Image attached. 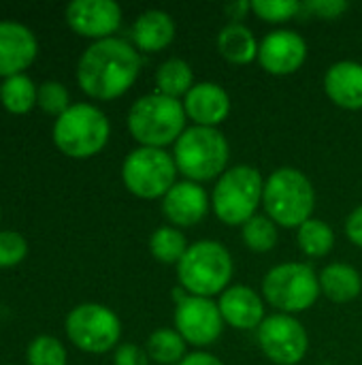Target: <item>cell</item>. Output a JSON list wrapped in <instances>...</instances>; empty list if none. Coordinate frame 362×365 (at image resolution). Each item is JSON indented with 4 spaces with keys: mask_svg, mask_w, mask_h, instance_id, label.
Masks as SVG:
<instances>
[{
    "mask_svg": "<svg viewBox=\"0 0 362 365\" xmlns=\"http://www.w3.org/2000/svg\"><path fill=\"white\" fill-rule=\"evenodd\" d=\"M243 242L254 252H269L277 246V225L262 214H256L241 227Z\"/></svg>",
    "mask_w": 362,
    "mask_h": 365,
    "instance_id": "cell-28",
    "label": "cell"
},
{
    "mask_svg": "<svg viewBox=\"0 0 362 365\" xmlns=\"http://www.w3.org/2000/svg\"><path fill=\"white\" fill-rule=\"evenodd\" d=\"M258 41L243 24H226L218 34V51L230 64H250L258 58Z\"/></svg>",
    "mask_w": 362,
    "mask_h": 365,
    "instance_id": "cell-22",
    "label": "cell"
},
{
    "mask_svg": "<svg viewBox=\"0 0 362 365\" xmlns=\"http://www.w3.org/2000/svg\"><path fill=\"white\" fill-rule=\"evenodd\" d=\"M181 103H183L186 115L194 122V126L218 128V124H222L230 113L228 92L213 81L194 83Z\"/></svg>",
    "mask_w": 362,
    "mask_h": 365,
    "instance_id": "cell-17",
    "label": "cell"
},
{
    "mask_svg": "<svg viewBox=\"0 0 362 365\" xmlns=\"http://www.w3.org/2000/svg\"><path fill=\"white\" fill-rule=\"evenodd\" d=\"M186 340L175 329H158L147 338V355L160 365H179L186 359Z\"/></svg>",
    "mask_w": 362,
    "mask_h": 365,
    "instance_id": "cell-26",
    "label": "cell"
},
{
    "mask_svg": "<svg viewBox=\"0 0 362 365\" xmlns=\"http://www.w3.org/2000/svg\"><path fill=\"white\" fill-rule=\"evenodd\" d=\"M346 235L354 246L362 248V205H358L346 220Z\"/></svg>",
    "mask_w": 362,
    "mask_h": 365,
    "instance_id": "cell-35",
    "label": "cell"
},
{
    "mask_svg": "<svg viewBox=\"0 0 362 365\" xmlns=\"http://www.w3.org/2000/svg\"><path fill=\"white\" fill-rule=\"evenodd\" d=\"M141 73L139 51L115 36L94 41L79 58L77 81L81 90L98 101H113L126 94Z\"/></svg>",
    "mask_w": 362,
    "mask_h": 365,
    "instance_id": "cell-1",
    "label": "cell"
},
{
    "mask_svg": "<svg viewBox=\"0 0 362 365\" xmlns=\"http://www.w3.org/2000/svg\"><path fill=\"white\" fill-rule=\"evenodd\" d=\"M177 278L188 295L213 297L224 293L230 284L233 257L213 240L190 244L188 252L177 263Z\"/></svg>",
    "mask_w": 362,
    "mask_h": 365,
    "instance_id": "cell-5",
    "label": "cell"
},
{
    "mask_svg": "<svg viewBox=\"0 0 362 365\" xmlns=\"http://www.w3.org/2000/svg\"><path fill=\"white\" fill-rule=\"evenodd\" d=\"M188 242L186 235L177 227H160L151 233L149 237V252L156 261L166 263V265H177L183 255L188 252Z\"/></svg>",
    "mask_w": 362,
    "mask_h": 365,
    "instance_id": "cell-25",
    "label": "cell"
},
{
    "mask_svg": "<svg viewBox=\"0 0 362 365\" xmlns=\"http://www.w3.org/2000/svg\"><path fill=\"white\" fill-rule=\"evenodd\" d=\"M297 242H299V248L303 250V255L318 259V257H326L333 250L335 233L324 220L309 218L305 225L299 227Z\"/></svg>",
    "mask_w": 362,
    "mask_h": 365,
    "instance_id": "cell-27",
    "label": "cell"
},
{
    "mask_svg": "<svg viewBox=\"0 0 362 365\" xmlns=\"http://www.w3.org/2000/svg\"><path fill=\"white\" fill-rule=\"evenodd\" d=\"M175 331L192 346L213 344L224 329V319L215 302L209 297L186 295L175 308Z\"/></svg>",
    "mask_w": 362,
    "mask_h": 365,
    "instance_id": "cell-12",
    "label": "cell"
},
{
    "mask_svg": "<svg viewBox=\"0 0 362 365\" xmlns=\"http://www.w3.org/2000/svg\"><path fill=\"white\" fill-rule=\"evenodd\" d=\"M230 158V148L226 137L218 128L190 126L177 139L173 150V160L177 171L190 182H209L226 171Z\"/></svg>",
    "mask_w": 362,
    "mask_h": 365,
    "instance_id": "cell-4",
    "label": "cell"
},
{
    "mask_svg": "<svg viewBox=\"0 0 362 365\" xmlns=\"http://www.w3.org/2000/svg\"><path fill=\"white\" fill-rule=\"evenodd\" d=\"M265 180L252 165H237L226 169L211 192V207L215 216L228 227H243L256 216L262 203Z\"/></svg>",
    "mask_w": 362,
    "mask_h": 365,
    "instance_id": "cell-6",
    "label": "cell"
},
{
    "mask_svg": "<svg viewBox=\"0 0 362 365\" xmlns=\"http://www.w3.org/2000/svg\"><path fill=\"white\" fill-rule=\"evenodd\" d=\"M28 255V242L17 231H0V267H13Z\"/></svg>",
    "mask_w": 362,
    "mask_h": 365,
    "instance_id": "cell-32",
    "label": "cell"
},
{
    "mask_svg": "<svg viewBox=\"0 0 362 365\" xmlns=\"http://www.w3.org/2000/svg\"><path fill=\"white\" fill-rule=\"evenodd\" d=\"M186 109L179 98L164 96L160 92L145 94L128 111V130L141 148L164 150L186 130Z\"/></svg>",
    "mask_w": 362,
    "mask_h": 365,
    "instance_id": "cell-2",
    "label": "cell"
},
{
    "mask_svg": "<svg viewBox=\"0 0 362 365\" xmlns=\"http://www.w3.org/2000/svg\"><path fill=\"white\" fill-rule=\"evenodd\" d=\"M307 60V43L294 30H273L258 47L260 66L277 77L297 73Z\"/></svg>",
    "mask_w": 362,
    "mask_h": 365,
    "instance_id": "cell-13",
    "label": "cell"
},
{
    "mask_svg": "<svg viewBox=\"0 0 362 365\" xmlns=\"http://www.w3.org/2000/svg\"><path fill=\"white\" fill-rule=\"evenodd\" d=\"M36 90L34 81L23 73L6 77L0 83V103L11 113H28L36 105Z\"/></svg>",
    "mask_w": 362,
    "mask_h": 365,
    "instance_id": "cell-24",
    "label": "cell"
},
{
    "mask_svg": "<svg viewBox=\"0 0 362 365\" xmlns=\"http://www.w3.org/2000/svg\"><path fill=\"white\" fill-rule=\"evenodd\" d=\"M218 308L222 312V319L226 325H230L233 329H258L262 325L265 317V304L260 299V295L245 284H237V287H228L218 302Z\"/></svg>",
    "mask_w": 362,
    "mask_h": 365,
    "instance_id": "cell-18",
    "label": "cell"
},
{
    "mask_svg": "<svg viewBox=\"0 0 362 365\" xmlns=\"http://www.w3.org/2000/svg\"><path fill=\"white\" fill-rule=\"evenodd\" d=\"M262 205L275 225L299 229L314 214L316 190L303 171L294 167H282L265 180Z\"/></svg>",
    "mask_w": 362,
    "mask_h": 365,
    "instance_id": "cell-3",
    "label": "cell"
},
{
    "mask_svg": "<svg viewBox=\"0 0 362 365\" xmlns=\"http://www.w3.org/2000/svg\"><path fill=\"white\" fill-rule=\"evenodd\" d=\"M36 105L55 118H60L70 107V94L60 81H43L36 90Z\"/></svg>",
    "mask_w": 362,
    "mask_h": 365,
    "instance_id": "cell-31",
    "label": "cell"
},
{
    "mask_svg": "<svg viewBox=\"0 0 362 365\" xmlns=\"http://www.w3.org/2000/svg\"><path fill=\"white\" fill-rule=\"evenodd\" d=\"M156 86H158V92L164 96H171V98L186 96L194 86L192 66L181 58H171L162 62L156 71Z\"/></svg>",
    "mask_w": 362,
    "mask_h": 365,
    "instance_id": "cell-23",
    "label": "cell"
},
{
    "mask_svg": "<svg viewBox=\"0 0 362 365\" xmlns=\"http://www.w3.org/2000/svg\"><path fill=\"white\" fill-rule=\"evenodd\" d=\"M175 38V21L166 11L149 9L132 24V41L141 51L154 53L166 49Z\"/></svg>",
    "mask_w": 362,
    "mask_h": 365,
    "instance_id": "cell-20",
    "label": "cell"
},
{
    "mask_svg": "<svg viewBox=\"0 0 362 365\" xmlns=\"http://www.w3.org/2000/svg\"><path fill=\"white\" fill-rule=\"evenodd\" d=\"M265 299L282 314H299L320 297V280L305 263H282L267 272L262 280Z\"/></svg>",
    "mask_w": 362,
    "mask_h": 365,
    "instance_id": "cell-8",
    "label": "cell"
},
{
    "mask_svg": "<svg viewBox=\"0 0 362 365\" xmlns=\"http://www.w3.org/2000/svg\"><path fill=\"white\" fill-rule=\"evenodd\" d=\"M109 133V120L98 107L90 103H77L55 120L53 143L70 158H90L107 145Z\"/></svg>",
    "mask_w": 362,
    "mask_h": 365,
    "instance_id": "cell-7",
    "label": "cell"
},
{
    "mask_svg": "<svg viewBox=\"0 0 362 365\" xmlns=\"http://www.w3.org/2000/svg\"><path fill=\"white\" fill-rule=\"evenodd\" d=\"M113 365H149V355L137 344H119L113 355Z\"/></svg>",
    "mask_w": 362,
    "mask_h": 365,
    "instance_id": "cell-34",
    "label": "cell"
},
{
    "mask_svg": "<svg viewBox=\"0 0 362 365\" xmlns=\"http://www.w3.org/2000/svg\"><path fill=\"white\" fill-rule=\"evenodd\" d=\"M252 11V2L247 0H237V2H230L224 6V13L233 19V24H241V19Z\"/></svg>",
    "mask_w": 362,
    "mask_h": 365,
    "instance_id": "cell-36",
    "label": "cell"
},
{
    "mask_svg": "<svg viewBox=\"0 0 362 365\" xmlns=\"http://www.w3.org/2000/svg\"><path fill=\"white\" fill-rule=\"evenodd\" d=\"M326 96L341 109H362V64L354 60L335 62L324 75Z\"/></svg>",
    "mask_w": 362,
    "mask_h": 365,
    "instance_id": "cell-19",
    "label": "cell"
},
{
    "mask_svg": "<svg viewBox=\"0 0 362 365\" xmlns=\"http://www.w3.org/2000/svg\"><path fill=\"white\" fill-rule=\"evenodd\" d=\"M38 43L34 32L19 21H0V75L13 77L23 73L36 58Z\"/></svg>",
    "mask_w": 362,
    "mask_h": 365,
    "instance_id": "cell-15",
    "label": "cell"
},
{
    "mask_svg": "<svg viewBox=\"0 0 362 365\" xmlns=\"http://www.w3.org/2000/svg\"><path fill=\"white\" fill-rule=\"evenodd\" d=\"M28 365H66V349L53 336H36L28 346Z\"/></svg>",
    "mask_w": 362,
    "mask_h": 365,
    "instance_id": "cell-29",
    "label": "cell"
},
{
    "mask_svg": "<svg viewBox=\"0 0 362 365\" xmlns=\"http://www.w3.org/2000/svg\"><path fill=\"white\" fill-rule=\"evenodd\" d=\"M68 26L87 38H109L122 24V9L113 0H73L66 6Z\"/></svg>",
    "mask_w": 362,
    "mask_h": 365,
    "instance_id": "cell-14",
    "label": "cell"
},
{
    "mask_svg": "<svg viewBox=\"0 0 362 365\" xmlns=\"http://www.w3.org/2000/svg\"><path fill=\"white\" fill-rule=\"evenodd\" d=\"M177 165L166 150L137 148L122 165L124 186L139 199L164 197L177 182Z\"/></svg>",
    "mask_w": 362,
    "mask_h": 365,
    "instance_id": "cell-9",
    "label": "cell"
},
{
    "mask_svg": "<svg viewBox=\"0 0 362 365\" xmlns=\"http://www.w3.org/2000/svg\"><path fill=\"white\" fill-rule=\"evenodd\" d=\"M260 351L277 365L301 364L309 349L305 327L292 314H273L256 329Z\"/></svg>",
    "mask_w": 362,
    "mask_h": 365,
    "instance_id": "cell-11",
    "label": "cell"
},
{
    "mask_svg": "<svg viewBox=\"0 0 362 365\" xmlns=\"http://www.w3.org/2000/svg\"><path fill=\"white\" fill-rule=\"evenodd\" d=\"M350 9V4L346 0H309L303 2V11L320 17V19H335L339 15H344Z\"/></svg>",
    "mask_w": 362,
    "mask_h": 365,
    "instance_id": "cell-33",
    "label": "cell"
},
{
    "mask_svg": "<svg viewBox=\"0 0 362 365\" xmlns=\"http://www.w3.org/2000/svg\"><path fill=\"white\" fill-rule=\"evenodd\" d=\"M66 336L77 349L100 355L117 346L122 323L117 314L102 304H79L66 317Z\"/></svg>",
    "mask_w": 362,
    "mask_h": 365,
    "instance_id": "cell-10",
    "label": "cell"
},
{
    "mask_svg": "<svg viewBox=\"0 0 362 365\" xmlns=\"http://www.w3.org/2000/svg\"><path fill=\"white\" fill-rule=\"evenodd\" d=\"M209 212V199L201 184L183 180L177 182L162 197V214L173 227H194Z\"/></svg>",
    "mask_w": 362,
    "mask_h": 365,
    "instance_id": "cell-16",
    "label": "cell"
},
{
    "mask_svg": "<svg viewBox=\"0 0 362 365\" xmlns=\"http://www.w3.org/2000/svg\"><path fill=\"white\" fill-rule=\"evenodd\" d=\"M252 11L269 21V24H284L294 15L303 13V2L299 0H252Z\"/></svg>",
    "mask_w": 362,
    "mask_h": 365,
    "instance_id": "cell-30",
    "label": "cell"
},
{
    "mask_svg": "<svg viewBox=\"0 0 362 365\" xmlns=\"http://www.w3.org/2000/svg\"><path fill=\"white\" fill-rule=\"evenodd\" d=\"M320 291L335 304H348L356 299L362 291V278L356 267L348 263H331L320 276Z\"/></svg>",
    "mask_w": 362,
    "mask_h": 365,
    "instance_id": "cell-21",
    "label": "cell"
},
{
    "mask_svg": "<svg viewBox=\"0 0 362 365\" xmlns=\"http://www.w3.org/2000/svg\"><path fill=\"white\" fill-rule=\"evenodd\" d=\"M179 365H224L215 355H209V353H190L186 355V359Z\"/></svg>",
    "mask_w": 362,
    "mask_h": 365,
    "instance_id": "cell-37",
    "label": "cell"
}]
</instances>
